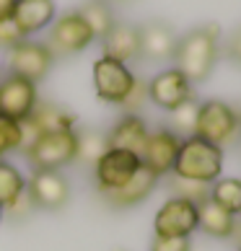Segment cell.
I'll use <instances>...</instances> for the list:
<instances>
[{"instance_id":"8","label":"cell","mask_w":241,"mask_h":251,"mask_svg":"<svg viewBox=\"0 0 241 251\" xmlns=\"http://www.w3.org/2000/svg\"><path fill=\"white\" fill-rule=\"evenodd\" d=\"M140 169H143L140 155L122 151V148H109L94 166L99 192H112V189L125 187Z\"/></svg>"},{"instance_id":"22","label":"cell","mask_w":241,"mask_h":251,"mask_svg":"<svg viewBox=\"0 0 241 251\" xmlns=\"http://www.w3.org/2000/svg\"><path fill=\"white\" fill-rule=\"evenodd\" d=\"M80 18L88 24L91 34H94V39H104L107 31L114 26V13H112V5L104 3V0H86L80 8H78Z\"/></svg>"},{"instance_id":"3","label":"cell","mask_w":241,"mask_h":251,"mask_svg":"<svg viewBox=\"0 0 241 251\" xmlns=\"http://www.w3.org/2000/svg\"><path fill=\"white\" fill-rule=\"evenodd\" d=\"M194 135L210 145L223 148L241 135V114L231 104H226V101H215V99L202 101L200 111H197V129H194Z\"/></svg>"},{"instance_id":"16","label":"cell","mask_w":241,"mask_h":251,"mask_svg":"<svg viewBox=\"0 0 241 251\" xmlns=\"http://www.w3.org/2000/svg\"><path fill=\"white\" fill-rule=\"evenodd\" d=\"M156 181L159 179H156L151 171L140 169L125 187L112 189V192H101V194H104V202L109 204V207L127 210V207H135V204H140V202H145L148 197H151L153 189H156Z\"/></svg>"},{"instance_id":"17","label":"cell","mask_w":241,"mask_h":251,"mask_svg":"<svg viewBox=\"0 0 241 251\" xmlns=\"http://www.w3.org/2000/svg\"><path fill=\"white\" fill-rule=\"evenodd\" d=\"M151 135L148 125L143 122L137 114H125L119 122L107 132V140H109V148H122V151H130L135 155L143 153L145 148V140Z\"/></svg>"},{"instance_id":"14","label":"cell","mask_w":241,"mask_h":251,"mask_svg":"<svg viewBox=\"0 0 241 251\" xmlns=\"http://www.w3.org/2000/svg\"><path fill=\"white\" fill-rule=\"evenodd\" d=\"M140 29V57L151 62H166L174 57L177 34L166 21H148Z\"/></svg>"},{"instance_id":"12","label":"cell","mask_w":241,"mask_h":251,"mask_svg":"<svg viewBox=\"0 0 241 251\" xmlns=\"http://www.w3.org/2000/svg\"><path fill=\"white\" fill-rule=\"evenodd\" d=\"M189 99H194V88L177 68L159 73V75L148 83V101H153L156 106H161L166 111L177 109L179 104H184Z\"/></svg>"},{"instance_id":"35","label":"cell","mask_w":241,"mask_h":251,"mask_svg":"<svg viewBox=\"0 0 241 251\" xmlns=\"http://www.w3.org/2000/svg\"><path fill=\"white\" fill-rule=\"evenodd\" d=\"M104 3H109V5H112V3H133V0H104Z\"/></svg>"},{"instance_id":"34","label":"cell","mask_w":241,"mask_h":251,"mask_svg":"<svg viewBox=\"0 0 241 251\" xmlns=\"http://www.w3.org/2000/svg\"><path fill=\"white\" fill-rule=\"evenodd\" d=\"M13 8H16V0H0V21L13 18Z\"/></svg>"},{"instance_id":"6","label":"cell","mask_w":241,"mask_h":251,"mask_svg":"<svg viewBox=\"0 0 241 251\" xmlns=\"http://www.w3.org/2000/svg\"><path fill=\"white\" fill-rule=\"evenodd\" d=\"M91 42H94V34H91L88 24L80 18L78 11H73L52 21L47 47L54 57H68V54L83 52Z\"/></svg>"},{"instance_id":"13","label":"cell","mask_w":241,"mask_h":251,"mask_svg":"<svg viewBox=\"0 0 241 251\" xmlns=\"http://www.w3.org/2000/svg\"><path fill=\"white\" fill-rule=\"evenodd\" d=\"M36 101H39L36 83L26 80V78H16V75H8L0 83V114L24 122L34 111Z\"/></svg>"},{"instance_id":"5","label":"cell","mask_w":241,"mask_h":251,"mask_svg":"<svg viewBox=\"0 0 241 251\" xmlns=\"http://www.w3.org/2000/svg\"><path fill=\"white\" fill-rule=\"evenodd\" d=\"M26 158L34 166V171H60L76 163V129L42 135L26 153Z\"/></svg>"},{"instance_id":"1","label":"cell","mask_w":241,"mask_h":251,"mask_svg":"<svg viewBox=\"0 0 241 251\" xmlns=\"http://www.w3.org/2000/svg\"><path fill=\"white\" fill-rule=\"evenodd\" d=\"M218 36H220V26L205 24L177 39L171 60L177 62V70L189 83H202L210 78L218 60Z\"/></svg>"},{"instance_id":"29","label":"cell","mask_w":241,"mask_h":251,"mask_svg":"<svg viewBox=\"0 0 241 251\" xmlns=\"http://www.w3.org/2000/svg\"><path fill=\"white\" fill-rule=\"evenodd\" d=\"M192 241L189 238H169V236H153L151 251H189Z\"/></svg>"},{"instance_id":"26","label":"cell","mask_w":241,"mask_h":251,"mask_svg":"<svg viewBox=\"0 0 241 251\" xmlns=\"http://www.w3.org/2000/svg\"><path fill=\"white\" fill-rule=\"evenodd\" d=\"M169 189L174 192V197L187 200L192 204H202L205 200H210V184L192 181V179H179V176H174V174H171Z\"/></svg>"},{"instance_id":"28","label":"cell","mask_w":241,"mask_h":251,"mask_svg":"<svg viewBox=\"0 0 241 251\" xmlns=\"http://www.w3.org/2000/svg\"><path fill=\"white\" fill-rule=\"evenodd\" d=\"M26 39L24 31L16 26L13 18H5V21H0V50H8L11 52L16 44H21Z\"/></svg>"},{"instance_id":"19","label":"cell","mask_w":241,"mask_h":251,"mask_svg":"<svg viewBox=\"0 0 241 251\" xmlns=\"http://www.w3.org/2000/svg\"><path fill=\"white\" fill-rule=\"evenodd\" d=\"M197 230L213 238H231L236 236V218L213 200H205L197 204Z\"/></svg>"},{"instance_id":"38","label":"cell","mask_w":241,"mask_h":251,"mask_svg":"<svg viewBox=\"0 0 241 251\" xmlns=\"http://www.w3.org/2000/svg\"><path fill=\"white\" fill-rule=\"evenodd\" d=\"M239 251H241V249H239Z\"/></svg>"},{"instance_id":"15","label":"cell","mask_w":241,"mask_h":251,"mask_svg":"<svg viewBox=\"0 0 241 251\" xmlns=\"http://www.w3.org/2000/svg\"><path fill=\"white\" fill-rule=\"evenodd\" d=\"M101 50H104V57L119 60L125 65L130 60H137L140 57V29L135 24L114 21V26L101 39Z\"/></svg>"},{"instance_id":"31","label":"cell","mask_w":241,"mask_h":251,"mask_svg":"<svg viewBox=\"0 0 241 251\" xmlns=\"http://www.w3.org/2000/svg\"><path fill=\"white\" fill-rule=\"evenodd\" d=\"M145 101H148V83L137 80V83H135V88H133V94L125 99V104H122V106L127 109V114H135V111L140 109Z\"/></svg>"},{"instance_id":"20","label":"cell","mask_w":241,"mask_h":251,"mask_svg":"<svg viewBox=\"0 0 241 251\" xmlns=\"http://www.w3.org/2000/svg\"><path fill=\"white\" fill-rule=\"evenodd\" d=\"M29 119L36 125L42 135L47 132H68V129H76V114L68 111L65 106L54 104V101H36L34 111L29 114Z\"/></svg>"},{"instance_id":"18","label":"cell","mask_w":241,"mask_h":251,"mask_svg":"<svg viewBox=\"0 0 241 251\" xmlns=\"http://www.w3.org/2000/svg\"><path fill=\"white\" fill-rule=\"evenodd\" d=\"M13 21L24 31V36L36 34L54 21V3L52 0H16Z\"/></svg>"},{"instance_id":"30","label":"cell","mask_w":241,"mask_h":251,"mask_svg":"<svg viewBox=\"0 0 241 251\" xmlns=\"http://www.w3.org/2000/svg\"><path fill=\"white\" fill-rule=\"evenodd\" d=\"M34 210H36V207H34V202H31V197H29V192L24 189L21 194H18V200H16L5 212H8V215H11L13 220H24L26 215H31Z\"/></svg>"},{"instance_id":"21","label":"cell","mask_w":241,"mask_h":251,"mask_svg":"<svg viewBox=\"0 0 241 251\" xmlns=\"http://www.w3.org/2000/svg\"><path fill=\"white\" fill-rule=\"evenodd\" d=\"M107 151H109V140L104 129H96V127L76 129V163L96 166V161Z\"/></svg>"},{"instance_id":"2","label":"cell","mask_w":241,"mask_h":251,"mask_svg":"<svg viewBox=\"0 0 241 251\" xmlns=\"http://www.w3.org/2000/svg\"><path fill=\"white\" fill-rule=\"evenodd\" d=\"M220 171H223V148L200 140L197 135L184 137L179 145V153H177L174 171H171L174 176L213 184L220 179Z\"/></svg>"},{"instance_id":"37","label":"cell","mask_w":241,"mask_h":251,"mask_svg":"<svg viewBox=\"0 0 241 251\" xmlns=\"http://www.w3.org/2000/svg\"><path fill=\"white\" fill-rule=\"evenodd\" d=\"M236 228H239V230H241V226H236Z\"/></svg>"},{"instance_id":"32","label":"cell","mask_w":241,"mask_h":251,"mask_svg":"<svg viewBox=\"0 0 241 251\" xmlns=\"http://www.w3.org/2000/svg\"><path fill=\"white\" fill-rule=\"evenodd\" d=\"M39 137H42V132L36 129V125L31 122V119H24V122H21V145H18V151L26 155V153L34 148V143L39 140Z\"/></svg>"},{"instance_id":"9","label":"cell","mask_w":241,"mask_h":251,"mask_svg":"<svg viewBox=\"0 0 241 251\" xmlns=\"http://www.w3.org/2000/svg\"><path fill=\"white\" fill-rule=\"evenodd\" d=\"M153 230L156 236L192 238V233L197 230V204L179 197L166 200L153 218Z\"/></svg>"},{"instance_id":"23","label":"cell","mask_w":241,"mask_h":251,"mask_svg":"<svg viewBox=\"0 0 241 251\" xmlns=\"http://www.w3.org/2000/svg\"><path fill=\"white\" fill-rule=\"evenodd\" d=\"M210 200L228 210L231 215H241V179H218L210 184Z\"/></svg>"},{"instance_id":"24","label":"cell","mask_w":241,"mask_h":251,"mask_svg":"<svg viewBox=\"0 0 241 251\" xmlns=\"http://www.w3.org/2000/svg\"><path fill=\"white\" fill-rule=\"evenodd\" d=\"M24 189H26V181L21 171L13 163H8L5 158H0V207L8 210Z\"/></svg>"},{"instance_id":"36","label":"cell","mask_w":241,"mask_h":251,"mask_svg":"<svg viewBox=\"0 0 241 251\" xmlns=\"http://www.w3.org/2000/svg\"><path fill=\"white\" fill-rule=\"evenodd\" d=\"M0 218H3V207H0Z\"/></svg>"},{"instance_id":"10","label":"cell","mask_w":241,"mask_h":251,"mask_svg":"<svg viewBox=\"0 0 241 251\" xmlns=\"http://www.w3.org/2000/svg\"><path fill=\"white\" fill-rule=\"evenodd\" d=\"M179 145H182V137L174 135L169 127H161V129H156V132H151L148 140H145L143 153H140L143 169H148L156 179L171 174L174 163H177Z\"/></svg>"},{"instance_id":"11","label":"cell","mask_w":241,"mask_h":251,"mask_svg":"<svg viewBox=\"0 0 241 251\" xmlns=\"http://www.w3.org/2000/svg\"><path fill=\"white\" fill-rule=\"evenodd\" d=\"M26 192L36 210H62L70 200V184L62 171H34L26 181Z\"/></svg>"},{"instance_id":"25","label":"cell","mask_w":241,"mask_h":251,"mask_svg":"<svg viewBox=\"0 0 241 251\" xmlns=\"http://www.w3.org/2000/svg\"><path fill=\"white\" fill-rule=\"evenodd\" d=\"M197 111H200V101H184L177 109L169 111V129L174 135H179L182 140L184 137H192L194 129H197Z\"/></svg>"},{"instance_id":"27","label":"cell","mask_w":241,"mask_h":251,"mask_svg":"<svg viewBox=\"0 0 241 251\" xmlns=\"http://www.w3.org/2000/svg\"><path fill=\"white\" fill-rule=\"evenodd\" d=\"M21 145V122L0 114V158L18 151Z\"/></svg>"},{"instance_id":"7","label":"cell","mask_w":241,"mask_h":251,"mask_svg":"<svg viewBox=\"0 0 241 251\" xmlns=\"http://www.w3.org/2000/svg\"><path fill=\"white\" fill-rule=\"evenodd\" d=\"M52 62H54V54L42 42L24 39L8 52V73L16 78H26L31 83H39L42 78H47Z\"/></svg>"},{"instance_id":"4","label":"cell","mask_w":241,"mask_h":251,"mask_svg":"<svg viewBox=\"0 0 241 251\" xmlns=\"http://www.w3.org/2000/svg\"><path fill=\"white\" fill-rule=\"evenodd\" d=\"M135 83L137 78L133 75V70L125 62L104 57V54L94 62V88H96V96L104 104L122 106L125 99L133 94Z\"/></svg>"},{"instance_id":"33","label":"cell","mask_w":241,"mask_h":251,"mask_svg":"<svg viewBox=\"0 0 241 251\" xmlns=\"http://www.w3.org/2000/svg\"><path fill=\"white\" fill-rule=\"evenodd\" d=\"M228 57L234 60V62H239L241 65V29L239 31H234V36L228 39Z\"/></svg>"}]
</instances>
